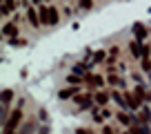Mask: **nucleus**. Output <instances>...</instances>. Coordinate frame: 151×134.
Listing matches in <instances>:
<instances>
[{
  "instance_id": "1",
  "label": "nucleus",
  "mask_w": 151,
  "mask_h": 134,
  "mask_svg": "<svg viewBox=\"0 0 151 134\" xmlns=\"http://www.w3.org/2000/svg\"><path fill=\"white\" fill-rule=\"evenodd\" d=\"M20 121H22V105H18V107L9 114V119H7V123H5V130H16Z\"/></svg>"
},
{
  "instance_id": "2",
  "label": "nucleus",
  "mask_w": 151,
  "mask_h": 134,
  "mask_svg": "<svg viewBox=\"0 0 151 134\" xmlns=\"http://www.w3.org/2000/svg\"><path fill=\"white\" fill-rule=\"evenodd\" d=\"M124 100H127V107H131L133 112L140 107V96L136 92H124Z\"/></svg>"
},
{
  "instance_id": "3",
  "label": "nucleus",
  "mask_w": 151,
  "mask_h": 134,
  "mask_svg": "<svg viewBox=\"0 0 151 134\" xmlns=\"http://www.w3.org/2000/svg\"><path fill=\"white\" fill-rule=\"evenodd\" d=\"M11 98H14V92L11 90H2V114L7 116V105L11 103Z\"/></svg>"
},
{
  "instance_id": "4",
  "label": "nucleus",
  "mask_w": 151,
  "mask_h": 134,
  "mask_svg": "<svg viewBox=\"0 0 151 134\" xmlns=\"http://www.w3.org/2000/svg\"><path fill=\"white\" fill-rule=\"evenodd\" d=\"M38 14H40V23H42V25H49V5H47V7L40 5V7H38Z\"/></svg>"
},
{
  "instance_id": "5",
  "label": "nucleus",
  "mask_w": 151,
  "mask_h": 134,
  "mask_svg": "<svg viewBox=\"0 0 151 134\" xmlns=\"http://www.w3.org/2000/svg\"><path fill=\"white\" fill-rule=\"evenodd\" d=\"M60 23V16H58V9L53 5H49V25H58Z\"/></svg>"
},
{
  "instance_id": "6",
  "label": "nucleus",
  "mask_w": 151,
  "mask_h": 134,
  "mask_svg": "<svg viewBox=\"0 0 151 134\" xmlns=\"http://www.w3.org/2000/svg\"><path fill=\"white\" fill-rule=\"evenodd\" d=\"M27 18H29V23H31L33 27H40V14H36L33 9H27Z\"/></svg>"
},
{
  "instance_id": "7",
  "label": "nucleus",
  "mask_w": 151,
  "mask_h": 134,
  "mask_svg": "<svg viewBox=\"0 0 151 134\" xmlns=\"http://www.w3.org/2000/svg\"><path fill=\"white\" fill-rule=\"evenodd\" d=\"M14 7H16L14 0H2V16H9L14 11Z\"/></svg>"
},
{
  "instance_id": "8",
  "label": "nucleus",
  "mask_w": 151,
  "mask_h": 134,
  "mask_svg": "<svg viewBox=\"0 0 151 134\" xmlns=\"http://www.w3.org/2000/svg\"><path fill=\"white\" fill-rule=\"evenodd\" d=\"M87 83H89L91 87H100V85H102V78H100L98 74H96V76H93V74H87Z\"/></svg>"
},
{
  "instance_id": "9",
  "label": "nucleus",
  "mask_w": 151,
  "mask_h": 134,
  "mask_svg": "<svg viewBox=\"0 0 151 134\" xmlns=\"http://www.w3.org/2000/svg\"><path fill=\"white\" fill-rule=\"evenodd\" d=\"M136 94L140 96V100H151V94H149V92H147L142 85H138V87H136Z\"/></svg>"
},
{
  "instance_id": "10",
  "label": "nucleus",
  "mask_w": 151,
  "mask_h": 134,
  "mask_svg": "<svg viewBox=\"0 0 151 134\" xmlns=\"http://www.w3.org/2000/svg\"><path fill=\"white\" fill-rule=\"evenodd\" d=\"M73 94H78V87H67V90L60 92V98H71Z\"/></svg>"
},
{
  "instance_id": "11",
  "label": "nucleus",
  "mask_w": 151,
  "mask_h": 134,
  "mask_svg": "<svg viewBox=\"0 0 151 134\" xmlns=\"http://www.w3.org/2000/svg\"><path fill=\"white\" fill-rule=\"evenodd\" d=\"M93 98H96V103H98V105H104V103L109 100V94H107V92H98Z\"/></svg>"
},
{
  "instance_id": "12",
  "label": "nucleus",
  "mask_w": 151,
  "mask_h": 134,
  "mask_svg": "<svg viewBox=\"0 0 151 134\" xmlns=\"http://www.w3.org/2000/svg\"><path fill=\"white\" fill-rule=\"evenodd\" d=\"M76 100H78V105H80V107H89V105H91V96H89V94H85V96H78Z\"/></svg>"
},
{
  "instance_id": "13",
  "label": "nucleus",
  "mask_w": 151,
  "mask_h": 134,
  "mask_svg": "<svg viewBox=\"0 0 151 134\" xmlns=\"http://www.w3.org/2000/svg\"><path fill=\"white\" fill-rule=\"evenodd\" d=\"M118 121H120L122 125H129V127L133 125V119H131V116H127L124 112H120V114H118Z\"/></svg>"
},
{
  "instance_id": "14",
  "label": "nucleus",
  "mask_w": 151,
  "mask_h": 134,
  "mask_svg": "<svg viewBox=\"0 0 151 134\" xmlns=\"http://www.w3.org/2000/svg\"><path fill=\"white\" fill-rule=\"evenodd\" d=\"M129 49H131L133 58H142V49L138 47V43H129Z\"/></svg>"
},
{
  "instance_id": "15",
  "label": "nucleus",
  "mask_w": 151,
  "mask_h": 134,
  "mask_svg": "<svg viewBox=\"0 0 151 134\" xmlns=\"http://www.w3.org/2000/svg\"><path fill=\"white\" fill-rule=\"evenodd\" d=\"M7 34H9V36H14V34H16V27H14V25H7V27H5V36H7Z\"/></svg>"
},
{
  "instance_id": "16",
  "label": "nucleus",
  "mask_w": 151,
  "mask_h": 134,
  "mask_svg": "<svg viewBox=\"0 0 151 134\" xmlns=\"http://www.w3.org/2000/svg\"><path fill=\"white\" fill-rule=\"evenodd\" d=\"M93 60H96V63L104 60V52H96V54H93Z\"/></svg>"
},
{
  "instance_id": "17",
  "label": "nucleus",
  "mask_w": 151,
  "mask_h": 134,
  "mask_svg": "<svg viewBox=\"0 0 151 134\" xmlns=\"http://www.w3.org/2000/svg\"><path fill=\"white\" fill-rule=\"evenodd\" d=\"M67 81H69V83H80V76H76V74H71V76L67 78Z\"/></svg>"
},
{
  "instance_id": "18",
  "label": "nucleus",
  "mask_w": 151,
  "mask_h": 134,
  "mask_svg": "<svg viewBox=\"0 0 151 134\" xmlns=\"http://www.w3.org/2000/svg\"><path fill=\"white\" fill-rule=\"evenodd\" d=\"M136 34H138V36H140V38H142V36H145V29H142L140 25H138V27H136Z\"/></svg>"
},
{
  "instance_id": "19",
  "label": "nucleus",
  "mask_w": 151,
  "mask_h": 134,
  "mask_svg": "<svg viewBox=\"0 0 151 134\" xmlns=\"http://www.w3.org/2000/svg\"><path fill=\"white\" fill-rule=\"evenodd\" d=\"M80 2H82V7H85V9H89V7H91V0H80Z\"/></svg>"
},
{
  "instance_id": "20",
  "label": "nucleus",
  "mask_w": 151,
  "mask_h": 134,
  "mask_svg": "<svg viewBox=\"0 0 151 134\" xmlns=\"http://www.w3.org/2000/svg\"><path fill=\"white\" fill-rule=\"evenodd\" d=\"M102 134H113V130L111 127H102Z\"/></svg>"
},
{
  "instance_id": "21",
  "label": "nucleus",
  "mask_w": 151,
  "mask_h": 134,
  "mask_svg": "<svg viewBox=\"0 0 151 134\" xmlns=\"http://www.w3.org/2000/svg\"><path fill=\"white\" fill-rule=\"evenodd\" d=\"M76 134H89V132H87V130H78Z\"/></svg>"
},
{
  "instance_id": "22",
  "label": "nucleus",
  "mask_w": 151,
  "mask_h": 134,
  "mask_svg": "<svg viewBox=\"0 0 151 134\" xmlns=\"http://www.w3.org/2000/svg\"><path fill=\"white\" fill-rule=\"evenodd\" d=\"M33 2H36V5H40V2H42V0H33Z\"/></svg>"
},
{
  "instance_id": "23",
  "label": "nucleus",
  "mask_w": 151,
  "mask_h": 134,
  "mask_svg": "<svg viewBox=\"0 0 151 134\" xmlns=\"http://www.w3.org/2000/svg\"><path fill=\"white\" fill-rule=\"evenodd\" d=\"M149 123H151V121H149Z\"/></svg>"
}]
</instances>
